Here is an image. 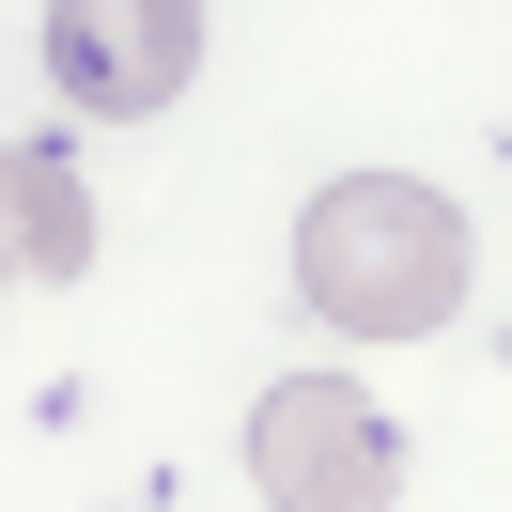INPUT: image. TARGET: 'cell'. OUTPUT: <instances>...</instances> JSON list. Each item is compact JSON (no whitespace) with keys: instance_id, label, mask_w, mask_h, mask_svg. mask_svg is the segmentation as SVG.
<instances>
[{"instance_id":"1","label":"cell","mask_w":512,"mask_h":512,"mask_svg":"<svg viewBox=\"0 0 512 512\" xmlns=\"http://www.w3.org/2000/svg\"><path fill=\"white\" fill-rule=\"evenodd\" d=\"M295 295H311L342 342H435L466 311V218H450L419 171H342L295 218Z\"/></svg>"},{"instance_id":"2","label":"cell","mask_w":512,"mask_h":512,"mask_svg":"<svg viewBox=\"0 0 512 512\" xmlns=\"http://www.w3.org/2000/svg\"><path fill=\"white\" fill-rule=\"evenodd\" d=\"M249 481L295 497V512H388L404 497V435H388L342 373H280L249 404Z\"/></svg>"},{"instance_id":"3","label":"cell","mask_w":512,"mask_h":512,"mask_svg":"<svg viewBox=\"0 0 512 512\" xmlns=\"http://www.w3.org/2000/svg\"><path fill=\"white\" fill-rule=\"evenodd\" d=\"M47 78L78 125H156L202 78V0H47Z\"/></svg>"},{"instance_id":"4","label":"cell","mask_w":512,"mask_h":512,"mask_svg":"<svg viewBox=\"0 0 512 512\" xmlns=\"http://www.w3.org/2000/svg\"><path fill=\"white\" fill-rule=\"evenodd\" d=\"M78 264H94V187H78V156L16 140L0 156V295H63Z\"/></svg>"}]
</instances>
